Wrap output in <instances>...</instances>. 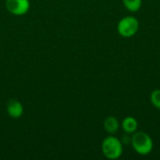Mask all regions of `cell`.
Wrapping results in <instances>:
<instances>
[{"label":"cell","instance_id":"6","mask_svg":"<svg viewBox=\"0 0 160 160\" xmlns=\"http://www.w3.org/2000/svg\"><path fill=\"white\" fill-rule=\"evenodd\" d=\"M22 112H23L22 106L18 100L11 99L8 102V112L11 117L19 118L22 114Z\"/></svg>","mask_w":160,"mask_h":160},{"label":"cell","instance_id":"8","mask_svg":"<svg viewBox=\"0 0 160 160\" xmlns=\"http://www.w3.org/2000/svg\"><path fill=\"white\" fill-rule=\"evenodd\" d=\"M122 1L124 7L131 12H136L140 10L142 4V0H122Z\"/></svg>","mask_w":160,"mask_h":160},{"label":"cell","instance_id":"1","mask_svg":"<svg viewBox=\"0 0 160 160\" xmlns=\"http://www.w3.org/2000/svg\"><path fill=\"white\" fill-rule=\"evenodd\" d=\"M131 145L135 152L141 156L149 155L154 148L152 138L147 133L142 131H136L133 133L131 138Z\"/></svg>","mask_w":160,"mask_h":160},{"label":"cell","instance_id":"5","mask_svg":"<svg viewBox=\"0 0 160 160\" xmlns=\"http://www.w3.org/2000/svg\"><path fill=\"white\" fill-rule=\"evenodd\" d=\"M121 127L126 133L133 134L137 131L139 124H138V121L136 118H134L132 116H127L126 118L123 119V121L121 123Z\"/></svg>","mask_w":160,"mask_h":160},{"label":"cell","instance_id":"3","mask_svg":"<svg viewBox=\"0 0 160 160\" xmlns=\"http://www.w3.org/2000/svg\"><path fill=\"white\" fill-rule=\"evenodd\" d=\"M140 28V22L134 16L122 18L117 24V31L124 38H131L137 34Z\"/></svg>","mask_w":160,"mask_h":160},{"label":"cell","instance_id":"7","mask_svg":"<svg viewBox=\"0 0 160 160\" xmlns=\"http://www.w3.org/2000/svg\"><path fill=\"white\" fill-rule=\"evenodd\" d=\"M119 127H120L119 121L114 116H109L104 121V128L109 134L112 135L115 134L118 131Z\"/></svg>","mask_w":160,"mask_h":160},{"label":"cell","instance_id":"4","mask_svg":"<svg viewBox=\"0 0 160 160\" xmlns=\"http://www.w3.org/2000/svg\"><path fill=\"white\" fill-rule=\"evenodd\" d=\"M6 7L10 13L15 15H22L28 11L30 3L28 0H7Z\"/></svg>","mask_w":160,"mask_h":160},{"label":"cell","instance_id":"2","mask_svg":"<svg viewBox=\"0 0 160 160\" xmlns=\"http://www.w3.org/2000/svg\"><path fill=\"white\" fill-rule=\"evenodd\" d=\"M101 149L108 159H117L123 154V143L116 137L108 136L103 140Z\"/></svg>","mask_w":160,"mask_h":160},{"label":"cell","instance_id":"9","mask_svg":"<svg viewBox=\"0 0 160 160\" xmlns=\"http://www.w3.org/2000/svg\"><path fill=\"white\" fill-rule=\"evenodd\" d=\"M150 100H151V103H152L157 109L160 110V89L154 90V91L151 93Z\"/></svg>","mask_w":160,"mask_h":160}]
</instances>
